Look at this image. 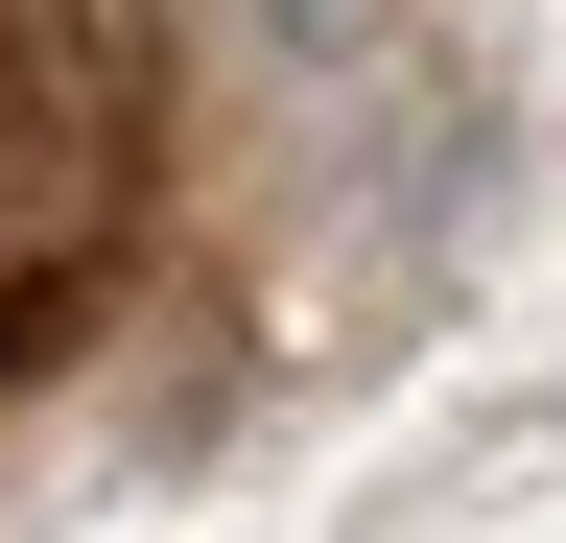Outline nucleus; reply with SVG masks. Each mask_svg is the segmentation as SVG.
<instances>
[{"mask_svg": "<svg viewBox=\"0 0 566 543\" xmlns=\"http://www.w3.org/2000/svg\"><path fill=\"white\" fill-rule=\"evenodd\" d=\"M378 24H401V0H260V48H283V72H354Z\"/></svg>", "mask_w": 566, "mask_h": 543, "instance_id": "nucleus-1", "label": "nucleus"}]
</instances>
